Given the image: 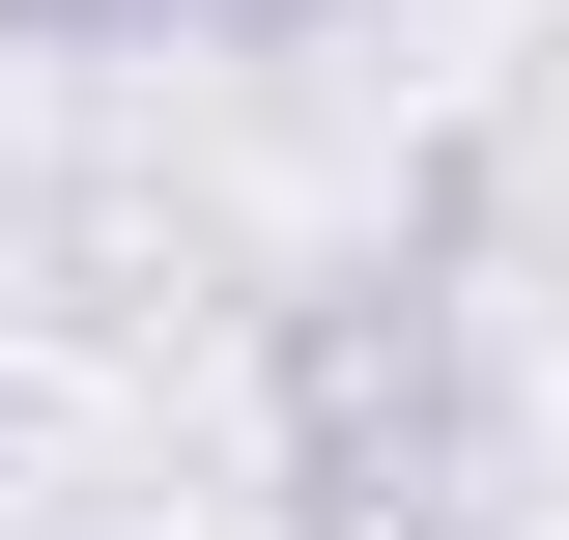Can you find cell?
Listing matches in <instances>:
<instances>
[{"mask_svg":"<svg viewBox=\"0 0 569 540\" xmlns=\"http://www.w3.org/2000/svg\"><path fill=\"white\" fill-rule=\"evenodd\" d=\"M142 29H228V0H0V58H142Z\"/></svg>","mask_w":569,"mask_h":540,"instance_id":"1","label":"cell"}]
</instances>
